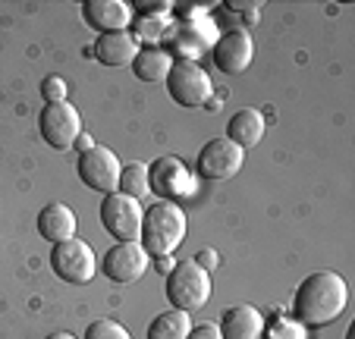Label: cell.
<instances>
[{
	"mask_svg": "<svg viewBox=\"0 0 355 339\" xmlns=\"http://www.w3.org/2000/svg\"><path fill=\"white\" fill-rule=\"evenodd\" d=\"M38 233H41V239H47L51 245L67 242V239H76V214H73V207L60 205V201L47 205L44 211L38 214Z\"/></svg>",
	"mask_w": 355,
	"mask_h": 339,
	"instance_id": "cell-16",
	"label": "cell"
},
{
	"mask_svg": "<svg viewBox=\"0 0 355 339\" xmlns=\"http://www.w3.org/2000/svg\"><path fill=\"white\" fill-rule=\"evenodd\" d=\"M92 53L98 57V63L104 67H132L135 53H139V38L132 32H110V35H101L94 41Z\"/></svg>",
	"mask_w": 355,
	"mask_h": 339,
	"instance_id": "cell-14",
	"label": "cell"
},
{
	"mask_svg": "<svg viewBox=\"0 0 355 339\" xmlns=\"http://www.w3.org/2000/svg\"><path fill=\"white\" fill-rule=\"evenodd\" d=\"M141 217H145L141 205L123 192H110L101 201V226H104L116 242H139Z\"/></svg>",
	"mask_w": 355,
	"mask_h": 339,
	"instance_id": "cell-7",
	"label": "cell"
},
{
	"mask_svg": "<svg viewBox=\"0 0 355 339\" xmlns=\"http://www.w3.org/2000/svg\"><path fill=\"white\" fill-rule=\"evenodd\" d=\"M189 330H192V320H189L186 311H170L157 314L151 324H148V339H186Z\"/></svg>",
	"mask_w": 355,
	"mask_h": 339,
	"instance_id": "cell-19",
	"label": "cell"
},
{
	"mask_svg": "<svg viewBox=\"0 0 355 339\" xmlns=\"http://www.w3.org/2000/svg\"><path fill=\"white\" fill-rule=\"evenodd\" d=\"M41 94H44L47 104H54V101H67V82H63L60 76H47V79L41 82Z\"/></svg>",
	"mask_w": 355,
	"mask_h": 339,
	"instance_id": "cell-24",
	"label": "cell"
},
{
	"mask_svg": "<svg viewBox=\"0 0 355 339\" xmlns=\"http://www.w3.org/2000/svg\"><path fill=\"white\" fill-rule=\"evenodd\" d=\"M116 192L129 195V198L141 201L148 195V164H141V160H129L126 166H123L120 173V186H116Z\"/></svg>",
	"mask_w": 355,
	"mask_h": 339,
	"instance_id": "cell-21",
	"label": "cell"
},
{
	"mask_svg": "<svg viewBox=\"0 0 355 339\" xmlns=\"http://www.w3.org/2000/svg\"><path fill=\"white\" fill-rule=\"evenodd\" d=\"M76 145L82 148V151H88V148H94V141H92V135H79V141Z\"/></svg>",
	"mask_w": 355,
	"mask_h": 339,
	"instance_id": "cell-29",
	"label": "cell"
},
{
	"mask_svg": "<svg viewBox=\"0 0 355 339\" xmlns=\"http://www.w3.org/2000/svg\"><path fill=\"white\" fill-rule=\"evenodd\" d=\"M164 85H167L170 98L180 107H189V110L211 104V94H214L211 76L205 73V67H198V63H192V60H176Z\"/></svg>",
	"mask_w": 355,
	"mask_h": 339,
	"instance_id": "cell-4",
	"label": "cell"
},
{
	"mask_svg": "<svg viewBox=\"0 0 355 339\" xmlns=\"http://www.w3.org/2000/svg\"><path fill=\"white\" fill-rule=\"evenodd\" d=\"M227 139L233 141V145H239L242 151L255 148L258 141L264 139V116L258 110H252V107L236 110L227 123Z\"/></svg>",
	"mask_w": 355,
	"mask_h": 339,
	"instance_id": "cell-17",
	"label": "cell"
},
{
	"mask_svg": "<svg viewBox=\"0 0 355 339\" xmlns=\"http://www.w3.org/2000/svg\"><path fill=\"white\" fill-rule=\"evenodd\" d=\"M82 339H132V333L120 324V320H110V318H101L92 320Z\"/></svg>",
	"mask_w": 355,
	"mask_h": 339,
	"instance_id": "cell-22",
	"label": "cell"
},
{
	"mask_svg": "<svg viewBox=\"0 0 355 339\" xmlns=\"http://www.w3.org/2000/svg\"><path fill=\"white\" fill-rule=\"evenodd\" d=\"M211 60L223 76H239L255 60V38L245 28H230L211 47Z\"/></svg>",
	"mask_w": 355,
	"mask_h": 339,
	"instance_id": "cell-10",
	"label": "cell"
},
{
	"mask_svg": "<svg viewBox=\"0 0 355 339\" xmlns=\"http://www.w3.org/2000/svg\"><path fill=\"white\" fill-rule=\"evenodd\" d=\"M208 41L211 38H205V28H201L198 22H186V26H180L173 44H176V51H180V60H192L195 63V57L208 47Z\"/></svg>",
	"mask_w": 355,
	"mask_h": 339,
	"instance_id": "cell-20",
	"label": "cell"
},
{
	"mask_svg": "<svg viewBox=\"0 0 355 339\" xmlns=\"http://www.w3.org/2000/svg\"><path fill=\"white\" fill-rule=\"evenodd\" d=\"M167 299L176 311H201L205 302L211 299V277L205 267L195 261H180L173 270L167 273Z\"/></svg>",
	"mask_w": 355,
	"mask_h": 339,
	"instance_id": "cell-3",
	"label": "cell"
},
{
	"mask_svg": "<svg viewBox=\"0 0 355 339\" xmlns=\"http://www.w3.org/2000/svg\"><path fill=\"white\" fill-rule=\"evenodd\" d=\"M38 132L54 151H67L82 135V113L76 110L69 101L44 104V110H41V116H38Z\"/></svg>",
	"mask_w": 355,
	"mask_h": 339,
	"instance_id": "cell-6",
	"label": "cell"
},
{
	"mask_svg": "<svg viewBox=\"0 0 355 339\" xmlns=\"http://www.w3.org/2000/svg\"><path fill=\"white\" fill-rule=\"evenodd\" d=\"M51 267H54V273L63 283H69V286H85V283L94 279V273H98V258H94L88 242L67 239L51 248Z\"/></svg>",
	"mask_w": 355,
	"mask_h": 339,
	"instance_id": "cell-5",
	"label": "cell"
},
{
	"mask_svg": "<svg viewBox=\"0 0 355 339\" xmlns=\"http://www.w3.org/2000/svg\"><path fill=\"white\" fill-rule=\"evenodd\" d=\"M76 170H79V180L85 182V189L101 192V195H110V192H116V186H120L123 164L110 148L94 145V148H88V151L79 154Z\"/></svg>",
	"mask_w": 355,
	"mask_h": 339,
	"instance_id": "cell-8",
	"label": "cell"
},
{
	"mask_svg": "<svg viewBox=\"0 0 355 339\" xmlns=\"http://www.w3.org/2000/svg\"><path fill=\"white\" fill-rule=\"evenodd\" d=\"M186 214L176 201H157L145 211L141 217V236L139 245L148 252V258H164L173 254L180 248V242L186 239Z\"/></svg>",
	"mask_w": 355,
	"mask_h": 339,
	"instance_id": "cell-2",
	"label": "cell"
},
{
	"mask_svg": "<svg viewBox=\"0 0 355 339\" xmlns=\"http://www.w3.org/2000/svg\"><path fill=\"white\" fill-rule=\"evenodd\" d=\"M47 339H76V336H73V333H63V330H57V333H51V336H47Z\"/></svg>",
	"mask_w": 355,
	"mask_h": 339,
	"instance_id": "cell-30",
	"label": "cell"
},
{
	"mask_svg": "<svg viewBox=\"0 0 355 339\" xmlns=\"http://www.w3.org/2000/svg\"><path fill=\"white\" fill-rule=\"evenodd\" d=\"M148 261L151 258H148V252L139 245V242H116L114 248L104 252V261H101L98 267L104 270L107 279L120 283V286H129V283L145 277Z\"/></svg>",
	"mask_w": 355,
	"mask_h": 339,
	"instance_id": "cell-12",
	"label": "cell"
},
{
	"mask_svg": "<svg viewBox=\"0 0 355 339\" xmlns=\"http://www.w3.org/2000/svg\"><path fill=\"white\" fill-rule=\"evenodd\" d=\"M155 261H157V270H164V273H170L176 267V261L170 258V254H164V258H155Z\"/></svg>",
	"mask_w": 355,
	"mask_h": 339,
	"instance_id": "cell-28",
	"label": "cell"
},
{
	"mask_svg": "<svg viewBox=\"0 0 355 339\" xmlns=\"http://www.w3.org/2000/svg\"><path fill=\"white\" fill-rule=\"evenodd\" d=\"M173 53L161 51V47H139L132 60V73L141 82H167L170 69H173Z\"/></svg>",
	"mask_w": 355,
	"mask_h": 339,
	"instance_id": "cell-18",
	"label": "cell"
},
{
	"mask_svg": "<svg viewBox=\"0 0 355 339\" xmlns=\"http://www.w3.org/2000/svg\"><path fill=\"white\" fill-rule=\"evenodd\" d=\"M82 13H85L88 26L101 35L126 32L129 22L135 19L132 7L123 3V0H85V3H82Z\"/></svg>",
	"mask_w": 355,
	"mask_h": 339,
	"instance_id": "cell-13",
	"label": "cell"
},
{
	"mask_svg": "<svg viewBox=\"0 0 355 339\" xmlns=\"http://www.w3.org/2000/svg\"><path fill=\"white\" fill-rule=\"evenodd\" d=\"M223 339H264V318L252 305H233L223 311L220 320Z\"/></svg>",
	"mask_w": 355,
	"mask_h": 339,
	"instance_id": "cell-15",
	"label": "cell"
},
{
	"mask_svg": "<svg viewBox=\"0 0 355 339\" xmlns=\"http://www.w3.org/2000/svg\"><path fill=\"white\" fill-rule=\"evenodd\" d=\"M268 339H305L302 333V324H289V320H277L274 330H270Z\"/></svg>",
	"mask_w": 355,
	"mask_h": 339,
	"instance_id": "cell-25",
	"label": "cell"
},
{
	"mask_svg": "<svg viewBox=\"0 0 355 339\" xmlns=\"http://www.w3.org/2000/svg\"><path fill=\"white\" fill-rule=\"evenodd\" d=\"M186 339H223V336H220V327L217 324H201V327H192Z\"/></svg>",
	"mask_w": 355,
	"mask_h": 339,
	"instance_id": "cell-26",
	"label": "cell"
},
{
	"mask_svg": "<svg viewBox=\"0 0 355 339\" xmlns=\"http://www.w3.org/2000/svg\"><path fill=\"white\" fill-rule=\"evenodd\" d=\"M195 264L205 267V270H211V267H217V252L214 248H201L198 254H195Z\"/></svg>",
	"mask_w": 355,
	"mask_h": 339,
	"instance_id": "cell-27",
	"label": "cell"
},
{
	"mask_svg": "<svg viewBox=\"0 0 355 339\" xmlns=\"http://www.w3.org/2000/svg\"><path fill=\"white\" fill-rule=\"evenodd\" d=\"M148 192H155L164 201H180L192 195V173L182 157L164 154L155 164H148Z\"/></svg>",
	"mask_w": 355,
	"mask_h": 339,
	"instance_id": "cell-9",
	"label": "cell"
},
{
	"mask_svg": "<svg viewBox=\"0 0 355 339\" xmlns=\"http://www.w3.org/2000/svg\"><path fill=\"white\" fill-rule=\"evenodd\" d=\"M245 164V151L239 145H233L230 139H211L205 141V148L198 151V173L201 180L220 182L236 176Z\"/></svg>",
	"mask_w": 355,
	"mask_h": 339,
	"instance_id": "cell-11",
	"label": "cell"
},
{
	"mask_svg": "<svg viewBox=\"0 0 355 339\" xmlns=\"http://www.w3.org/2000/svg\"><path fill=\"white\" fill-rule=\"evenodd\" d=\"M349 305V286L336 270H318L299 283L293 314L302 327H324L336 320Z\"/></svg>",
	"mask_w": 355,
	"mask_h": 339,
	"instance_id": "cell-1",
	"label": "cell"
},
{
	"mask_svg": "<svg viewBox=\"0 0 355 339\" xmlns=\"http://www.w3.org/2000/svg\"><path fill=\"white\" fill-rule=\"evenodd\" d=\"M132 10L141 16V19H161V16H167L170 10H173V3H167V0H157V3H148V0H135Z\"/></svg>",
	"mask_w": 355,
	"mask_h": 339,
	"instance_id": "cell-23",
	"label": "cell"
}]
</instances>
